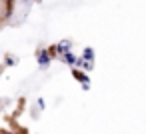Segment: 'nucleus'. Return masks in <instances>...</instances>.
Wrapping results in <instances>:
<instances>
[{"mask_svg": "<svg viewBox=\"0 0 146 134\" xmlns=\"http://www.w3.org/2000/svg\"><path fill=\"white\" fill-rule=\"evenodd\" d=\"M72 76L82 84V90H90V78H88V74H86L84 70H80V68L72 66Z\"/></svg>", "mask_w": 146, "mask_h": 134, "instance_id": "1", "label": "nucleus"}, {"mask_svg": "<svg viewBox=\"0 0 146 134\" xmlns=\"http://www.w3.org/2000/svg\"><path fill=\"white\" fill-rule=\"evenodd\" d=\"M50 60H52V56H50L48 48H40V50L36 52V62H38L40 68H48V66H50Z\"/></svg>", "mask_w": 146, "mask_h": 134, "instance_id": "2", "label": "nucleus"}, {"mask_svg": "<svg viewBox=\"0 0 146 134\" xmlns=\"http://www.w3.org/2000/svg\"><path fill=\"white\" fill-rule=\"evenodd\" d=\"M22 2H32V0H22Z\"/></svg>", "mask_w": 146, "mask_h": 134, "instance_id": "7", "label": "nucleus"}, {"mask_svg": "<svg viewBox=\"0 0 146 134\" xmlns=\"http://www.w3.org/2000/svg\"><path fill=\"white\" fill-rule=\"evenodd\" d=\"M60 58H62V62H64V64H68V66H76V60H78V56H76V54H74L72 50L64 52V54H62Z\"/></svg>", "mask_w": 146, "mask_h": 134, "instance_id": "3", "label": "nucleus"}, {"mask_svg": "<svg viewBox=\"0 0 146 134\" xmlns=\"http://www.w3.org/2000/svg\"><path fill=\"white\" fill-rule=\"evenodd\" d=\"M68 50H72V42H70V40H62V42L56 44V52H58V56H62V54L68 52Z\"/></svg>", "mask_w": 146, "mask_h": 134, "instance_id": "4", "label": "nucleus"}, {"mask_svg": "<svg viewBox=\"0 0 146 134\" xmlns=\"http://www.w3.org/2000/svg\"><path fill=\"white\" fill-rule=\"evenodd\" d=\"M80 58H84V60H88V62H94V58H96L94 48H92V46H86V48L82 50V56H80Z\"/></svg>", "mask_w": 146, "mask_h": 134, "instance_id": "5", "label": "nucleus"}, {"mask_svg": "<svg viewBox=\"0 0 146 134\" xmlns=\"http://www.w3.org/2000/svg\"><path fill=\"white\" fill-rule=\"evenodd\" d=\"M16 62H18V60H16V58H12V56H8V58H6V64H8V66H12V64H16Z\"/></svg>", "mask_w": 146, "mask_h": 134, "instance_id": "6", "label": "nucleus"}]
</instances>
